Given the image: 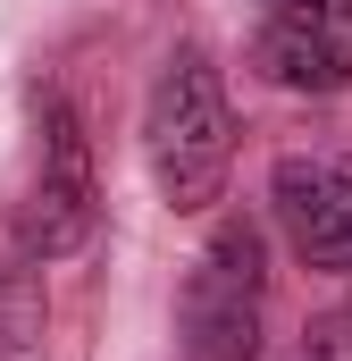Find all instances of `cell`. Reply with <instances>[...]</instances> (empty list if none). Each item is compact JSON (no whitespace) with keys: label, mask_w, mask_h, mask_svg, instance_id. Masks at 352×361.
I'll use <instances>...</instances> for the list:
<instances>
[{"label":"cell","mask_w":352,"mask_h":361,"mask_svg":"<svg viewBox=\"0 0 352 361\" xmlns=\"http://www.w3.org/2000/svg\"><path fill=\"white\" fill-rule=\"evenodd\" d=\"M143 152H151V177L176 210L218 202V185L235 169V109H227V85L201 51H176L160 68L151 109H143Z\"/></svg>","instance_id":"obj_1"},{"label":"cell","mask_w":352,"mask_h":361,"mask_svg":"<svg viewBox=\"0 0 352 361\" xmlns=\"http://www.w3.org/2000/svg\"><path fill=\"white\" fill-rule=\"evenodd\" d=\"M260 302H268V244L252 219H218L184 277V361H252L260 353Z\"/></svg>","instance_id":"obj_2"},{"label":"cell","mask_w":352,"mask_h":361,"mask_svg":"<svg viewBox=\"0 0 352 361\" xmlns=\"http://www.w3.org/2000/svg\"><path fill=\"white\" fill-rule=\"evenodd\" d=\"M92 235V152L59 85H34V152L17 193V252L25 261H68Z\"/></svg>","instance_id":"obj_3"},{"label":"cell","mask_w":352,"mask_h":361,"mask_svg":"<svg viewBox=\"0 0 352 361\" xmlns=\"http://www.w3.org/2000/svg\"><path fill=\"white\" fill-rule=\"evenodd\" d=\"M260 68L294 92L352 85V0H268Z\"/></svg>","instance_id":"obj_4"},{"label":"cell","mask_w":352,"mask_h":361,"mask_svg":"<svg viewBox=\"0 0 352 361\" xmlns=\"http://www.w3.org/2000/svg\"><path fill=\"white\" fill-rule=\"evenodd\" d=\"M277 219H285V235H294V252L302 261H319V269H352V169H327V160H285L277 177Z\"/></svg>","instance_id":"obj_5"},{"label":"cell","mask_w":352,"mask_h":361,"mask_svg":"<svg viewBox=\"0 0 352 361\" xmlns=\"http://www.w3.org/2000/svg\"><path fill=\"white\" fill-rule=\"evenodd\" d=\"M0 361H42V286L17 261H0Z\"/></svg>","instance_id":"obj_6"},{"label":"cell","mask_w":352,"mask_h":361,"mask_svg":"<svg viewBox=\"0 0 352 361\" xmlns=\"http://www.w3.org/2000/svg\"><path fill=\"white\" fill-rule=\"evenodd\" d=\"M310 361H352V345H319V353H310Z\"/></svg>","instance_id":"obj_7"}]
</instances>
